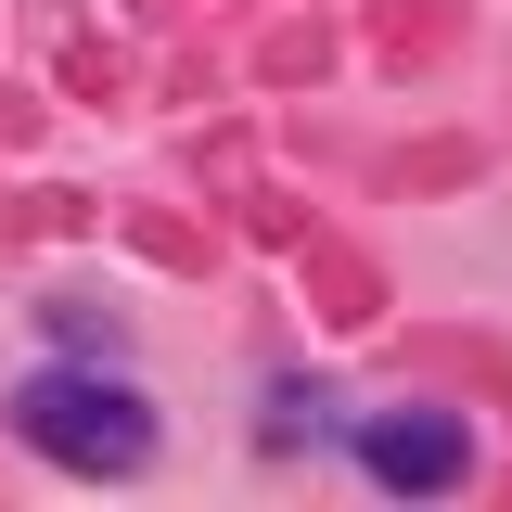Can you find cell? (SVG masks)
<instances>
[{
  "instance_id": "cell-1",
  "label": "cell",
  "mask_w": 512,
  "mask_h": 512,
  "mask_svg": "<svg viewBox=\"0 0 512 512\" xmlns=\"http://www.w3.org/2000/svg\"><path fill=\"white\" fill-rule=\"evenodd\" d=\"M13 436L39 461H64V474H141L154 461V397H128L116 372H26Z\"/></svg>"
},
{
  "instance_id": "cell-2",
  "label": "cell",
  "mask_w": 512,
  "mask_h": 512,
  "mask_svg": "<svg viewBox=\"0 0 512 512\" xmlns=\"http://www.w3.org/2000/svg\"><path fill=\"white\" fill-rule=\"evenodd\" d=\"M359 474L397 487V500H436L474 474V436H461V410H372L359 423Z\"/></svg>"
}]
</instances>
